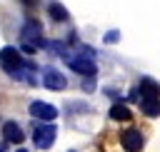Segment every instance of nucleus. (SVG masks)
Wrapping results in <instances>:
<instances>
[{
    "label": "nucleus",
    "instance_id": "obj_1",
    "mask_svg": "<svg viewBox=\"0 0 160 152\" xmlns=\"http://www.w3.org/2000/svg\"><path fill=\"white\" fill-rule=\"evenodd\" d=\"M20 40L22 45H32V47H45V40H42V25L40 20L35 17H28L22 30H20Z\"/></svg>",
    "mask_w": 160,
    "mask_h": 152
},
{
    "label": "nucleus",
    "instance_id": "obj_2",
    "mask_svg": "<svg viewBox=\"0 0 160 152\" xmlns=\"http://www.w3.org/2000/svg\"><path fill=\"white\" fill-rule=\"evenodd\" d=\"M0 67H2L8 75H15V72L22 67V55H20V50L5 45V47L0 50Z\"/></svg>",
    "mask_w": 160,
    "mask_h": 152
},
{
    "label": "nucleus",
    "instance_id": "obj_3",
    "mask_svg": "<svg viewBox=\"0 0 160 152\" xmlns=\"http://www.w3.org/2000/svg\"><path fill=\"white\" fill-rule=\"evenodd\" d=\"M55 137H58V127L48 122V125L35 127V132H32V145H35L38 150H48V147H52Z\"/></svg>",
    "mask_w": 160,
    "mask_h": 152
},
{
    "label": "nucleus",
    "instance_id": "obj_4",
    "mask_svg": "<svg viewBox=\"0 0 160 152\" xmlns=\"http://www.w3.org/2000/svg\"><path fill=\"white\" fill-rule=\"evenodd\" d=\"M42 85H45V90L60 92V90L68 87V80H65V75H62L60 70H55V67H42Z\"/></svg>",
    "mask_w": 160,
    "mask_h": 152
},
{
    "label": "nucleus",
    "instance_id": "obj_5",
    "mask_svg": "<svg viewBox=\"0 0 160 152\" xmlns=\"http://www.w3.org/2000/svg\"><path fill=\"white\" fill-rule=\"evenodd\" d=\"M68 60V65H70V70H75L78 75H85V77H92L95 75V60H90V57H82V55H78V57H65Z\"/></svg>",
    "mask_w": 160,
    "mask_h": 152
},
{
    "label": "nucleus",
    "instance_id": "obj_6",
    "mask_svg": "<svg viewBox=\"0 0 160 152\" xmlns=\"http://www.w3.org/2000/svg\"><path fill=\"white\" fill-rule=\"evenodd\" d=\"M32 117H38V120H45V122H52L55 117H58V110L50 105V102H40V100H35V102H30V110H28Z\"/></svg>",
    "mask_w": 160,
    "mask_h": 152
},
{
    "label": "nucleus",
    "instance_id": "obj_7",
    "mask_svg": "<svg viewBox=\"0 0 160 152\" xmlns=\"http://www.w3.org/2000/svg\"><path fill=\"white\" fill-rule=\"evenodd\" d=\"M2 137H5V142H8V145H22L25 132L20 130V125H18V122L8 120V122L2 125Z\"/></svg>",
    "mask_w": 160,
    "mask_h": 152
},
{
    "label": "nucleus",
    "instance_id": "obj_8",
    "mask_svg": "<svg viewBox=\"0 0 160 152\" xmlns=\"http://www.w3.org/2000/svg\"><path fill=\"white\" fill-rule=\"evenodd\" d=\"M142 135H140V130L138 127H130V130H125L122 135H120V145L125 147V150H140L142 147Z\"/></svg>",
    "mask_w": 160,
    "mask_h": 152
},
{
    "label": "nucleus",
    "instance_id": "obj_9",
    "mask_svg": "<svg viewBox=\"0 0 160 152\" xmlns=\"http://www.w3.org/2000/svg\"><path fill=\"white\" fill-rule=\"evenodd\" d=\"M135 90L140 92V97H160V85H158L152 77H142Z\"/></svg>",
    "mask_w": 160,
    "mask_h": 152
},
{
    "label": "nucleus",
    "instance_id": "obj_10",
    "mask_svg": "<svg viewBox=\"0 0 160 152\" xmlns=\"http://www.w3.org/2000/svg\"><path fill=\"white\" fill-rule=\"evenodd\" d=\"M140 110L148 117H158L160 115V97H140Z\"/></svg>",
    "mask_w": 160,
    "mask_h": 152
},
{
    "label": "nucleus",
    "instance_id": "obj_11",
    "mask_svg": "<svg viewBox=\"0 0 160 152\" xmlns=\"http://www.w3.org/2000/svg\"><path fill=\"white\" fill-rule=\"evenodd\" d=\"M48 12H50V17L55 20V22H65L70 15H68V10H65V5L62 2H58V0H52L50 5H48Z\"/></svg>",
    "mask_w": 160,
    "mask_h": 152
},
{
    "label": "nucleus",
    "instance_id": "obj_12",
    "mask_svg": "<svg viewBox=\"0 0 160 152\" xmlns=\"http://www.w3.org/2000/svg\"><path fill=\"white\" fill-rule=\"evenodd\" d=\"M110 117H112V120H120V122H125V120H130V117H132V112H130V107H128V105H122V102H115V105L110 107Z\"/></svg>",
    "mask_w": 160,
    "mask_h": 152
},
{
    "label": "nucleus",
    "instance_id": "obj_13",
    "mask_svg": "<svg viewBox=\"0 0 160 152\" xmlns=\"http://www.w3.org/2000/svg\"><path fill=\"white\" fill-rule=\"evenodd\" d=\"M78 55H82V57H90V60H92V57H95V50H92L90 45H80V47H78Z\"/></svg>",
    "mask_w": 160,
    "mask_h": 152
},
{
    "label": "nucleus",
    "instance_id": "obj_14",
    "mask_svg": "<svg viewBox=\"0 0 160 152\" xmlns=\"http://www.w3.org/2000/svg\"><path fill=\"white\" fill-rule=\"evenodd\" d=\"M118 40H120V32H118V30L105 32V42H118Z\"/></svg>",
    "mask_w": 160,
    "mask_h": 152
},
{
    "label": "nucleus",
    "instance_id": "obj_15",
    "mask_svg": "<svg viewBox=\"0 0 160 152\" xmlns=\"http://www.w3.org/2000/svg\"><path fill=\"white\" fill-rule=\"evenodd\" d=\"M20 2H25V5H28V7H35V5H38V2H40V0H20Z\"/></svg>",
    "mask_w": 160,
    "mask_h": 152
}]
</instances>
